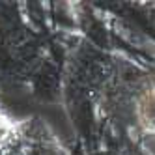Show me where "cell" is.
Returning <instances> with one entry per match:
<instances>
[{
	"instance_id": "cell-1",
	"label": "cell",
	"mask_w": 155,
	"mask_h": 155,
	"mask_svg": "<svg viewBox=\"0 0 155 155\" xmlns=\"http://www.w3.org/2000/svg\"><path fill=\"white\" fill-rule=\"evenodd\" d=\"M142 116H144V121L155 129V92L150 94L146 97V101L142 105Z\"/></svg>"
}]
</instances>
